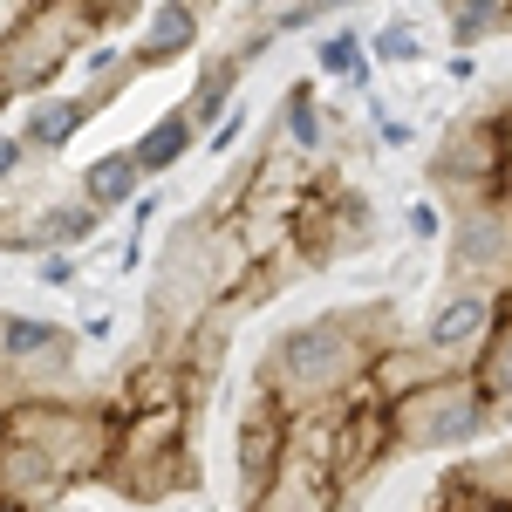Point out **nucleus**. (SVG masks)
I'll return each instance as SVG.
<instances>
[{"instance_id": "obj_14", "label": "nucleus", "mask_w": 512, "mask_h": 512, "mask_svg": "<svg viewBox=\"0 0 512 512\" xmlns=\"http://www.w3.org/2000/svg\"><path fill=\"white\" fill-rule=\"evenodd\" d=\"M431 376H444V362L417 335H390L383 349L369 355V369H362V383H369L376 403H396V396H410L417 383H431Z\"/></svg>"}, {"instance_id": "obj_4", "label": "nucleus", "mask_w": 512, "mask_h": 512, "mask_svg": "<svg viewBox=\"0 0 512 512\" xmlns=\"http://www.w3.org/2000/svg\"><path fill=\"white\" fill-rule=\"evenodd\" d=\"M506 178H512V144H506V117L499 110H472V117L444 123V137L431 151V185L451 212L478 205V198H499Z\"/></svg>"}, {"instance_id": "obj_21", "label": "nucleus", "mask_w": 512, "mask_h": 512, "mask_svg": "<svg viewBox=\"0 0 512 512\" xmlns=\"http://www.w3.org/2000/svg\"><path fill=\"white\" fill-rule=\"evenodd\" d=\"M451 485H465V492L492 499V506H512V437L492 444V451H478V458H465V465L451 472Z\"/></svg>"}, {"instance_id": "obj_1", "label": "nucleus", "mask_w": 512, "mask_h": 512, "mask_svg": "<svg viewBox=\"0 0 512 512\" xmlns=\"http://www.w3.org/2000/svg\"><path fill=\"white\" fill-rule=\"evenodd\" d=\"M396 335V308L390 301H349V308H328L308 315L294 328H280L274 342L253 362V390L280 403L287 417L294 410H315L328 396H349L369 369V355Z\"/></svg>"}, {"instance_id": "obj_20", "label": "nucleus", "mask_w": 512, "mask_h": 512, "mask_svg": "<svg viewBox=\"0 0 512 512\" xmlns=\"http://www.w3.org/2000/svg\"><path fill=\"white\" fill-rule=\"evenodd\" d=\"M472 383L485 390V403H492L499 417H512V315H499L492 342L478 349V362H472Z\"/></svg>"}, {"instance_id": "obj_6", "label": "nucleus", "mask_w": 512, "mask_h": 512, "mask_svg": "<svg viewBox=\"0 0 512 512\" xmlns=\"http://www.w3.org/2000/svg\"><path fill=\"white\" fill-rule=\"evenodd\" d=\"M76 355H82V335L69 321L0 308V362L21 376V396H69L82 383Z\"/></svg>"}, {"instance_id": "obj_10", "label": "nucleus", "mask_w": 512, "mask_h": 512, "mask_svg": "<svg viewBox=\"0 0 512 512\" xmlns=\"http://www.w3.org/2000/svg\"><path fill=\"white\" fill-rule=\"evenodd\" d=\"M342 485L328 478V465L301 458V451H280V465L253 492H246V512H342Z\"/></svg>"}, {"instance_id": "obj_11", "label": "nucleus", "mask_w": 512, "mask_h": 512, "mask_svg": "<svg viewBox=\"0 0 512 512\" xmlns=\"http://www.w3.org/2000/svg\"><path fill=\"white\" fill-rule=\"evenodd\" d=\"M69 492H76V485L55 472L48 458H35L28 444H7V437H0V506L7 512H62Z\"/></svg>"}, {"instance_id": "obj_3", "label": "nucleus", "mask_w": 512, "mask_h": 512, "mask_svg": "<svg viewBox=\"0 0 512 512\" xmlns=\"http://www.w3.org/2000/svg\"><path fill=\"white\" fill-rule=\"evenodd\" d=\"M383 417H390L396 458L403 451H472L485 437H499V410L485 403L472 369H444L431 383H417L410 396L383 403Z\"/></svg>"}, {"instance_id": "obj_8", "label": "nucleus", "mask_w": 512, "mask_h": 512, "mask_svg": "<svg viewBox=\"0 0 512 512\" xmlns=\"http://www.w3.org/2000/svg\"><path fill=\"white\" fill-rule=\"evenodd\" d=\"M390 458H396L390 417H383V403H376L369 383H362V390L349 396V410H342V424H335V444H328V472H335V485H342V499H355Z\"/></svg>"}, {"instance_id": "obj_9", "label": "nucleus", "mask_w": 512, "mask_h": 512, "mask_svg": "<svg viewBox=\"0 0 512 512\" xmlns=\"http://www.w3.org/2000/svg\"><path fill=\"white\" fill-rule=\"evenodd\" d=\"M96 117H103V103L89 89H41V96H28V110H21V144H28L35 164H55Z\"/></svg>"}, {"instance_id": "obj_19", "label": "nucleus", "mask_w": 512, "mask_h": 512, "mask_svg": "<svg viewBox=\"0 0 512 512\" xmlns=\"http://www.w3.org/2000/svg\"><path fill=\"white\" fill-rule=\"evenodd\" d=\"M103 226H110V212H96L82 192L48 198V205H41V233H48V246H69V253H82V246H96V239H103Z\"/></svg>"}, {"instance_id": "obj_31", "label": "nucleus", "mask_w": 512, "mask_h": 512, "mask_svg": "<svg viewBox=\"0 0 512 512\" xmlns=\"http://www.w3.org/2000/svg\"><path fill=\"white\" fill-rule=\"evenodd\" d=\"M178 7H192V14H198V21H205V28H212V21L226 14V0H178Z\"/></svg>"}, {"instance_id": "obj_29", "label": "nucleus", "mask_w": 512, "mask_h": 512, "mask_svg": "<svg viewBox=\"0 0 512 512\" xmlns=\"http://www.w3.org/2000/svg\"><path fill=\"white\" fill-rule=\"evenodd\" d=\"M76 335H82V342H110V335H117V321L96 308V315H82V321H76Z\"/></svg>"}, {"instance_id": "obj_23", "label": "nucleus", "mask_w": 512, "mask_h": 512, "mask_svg": "<svg viewBox=\"0 0 512 512\" xmlns=\"http://www.w3.org/2000/svg\"><path fill=\"white\" fill-rule=\"evenodd\" d=\"M349 7H355V0H280V7L253 14V21L280 41V35H308V28H321L328 14H349Z\"/></svg>"}, {"instance_id": "obj_28", "label": "nucleus", "mask_w": 512, "mask_h": 512, "mask_svg": "<svg viewBox=\"0 0 512 512\" xmlns=\"http://www.w3.org/2000/svg\"><path fill=\"white\" fill-rule=\"evenodd\" d=\"M431 512H512V506H492V499H478V492H465V485H437V506Z\"/></svg>"}, {"instance_id": "obj_25", "label": "nucleus", "mask_w": 512, "mask_h": 512, "mask_svg": "<svg viewBox=\"0 0 512 512\" xmlns=\"http://www.w3.org/2000/svg\"><path fill=\"white\" fill-rule=\"evenodd\" d=\"M246 137H253V110H246V103H233L226 117H219L212 130H205V144H198V151H205V158H233V151L246 144Z\"/></svg>"}, {"instance_id": "obj_12", "label": "nucleus", "mask_w": 512, "mask_h": 512, "mask_svg": "<svg viewBox=\"0 0 512 512\" xmlns=\"http://www.w3.org/2000/svg\"><path fill=\"white\" fill-rule=\"evenodd\" d=\"M280 451H287V410L267 403V396L253 390L246 396V410H239V431H233V465H239V485L253 492L260 478L280 465Z\"/></svg>"}, {"instance_id": "obj_26", "label": "nucleus", "mask_w": 512, "mask_h": 512, "mask_svg": "<svg viewBox=\"0 0 512 512\" xmlns=\"http://www.w3.org/2000/svg\"><path fill=\"white\" fill-rule=\"evenodd\" d=\"M444 226H451V205H444V198H410V212H403V233L417 239V246L444 239Z\"/></svg>"}, {"instance_id": "obj_24", "label": "nucleus", "mask_w": 512, "mask_h": 512, "mask_svg": "<svg viewBox=\"0 0 512 512\" xmlns=\"http://www.w3.org/2000/svg\"><path fill=\"white\" fill-rule=\"evenodd\" d=\"M35 280L48 287V294H76L82 287V253H69V246H41L35 253Z\"/></svg>"}, {"instance_id": "obj_2", "label": "nucleus", "mask_w": 512, "mask_h": 512, "mask_svg": "<svg viewBox=\"0 0 512 512\" xmlns=\"http://www.w3.org/2000/svg\"><path fill=\"white\" fill-rule=\"evenodd\" d=\"M0 437L7 444H28L35 458H48L69 485H103L110 472V451H117V410L89 390L69 396H21L0 410Z\"/></svg>"}, {"instance_id": "obj_18", "label": "nucleus", "mask_w": 512, "mask_h": 512, "mask_svg": "<svg viewBox=\"0 0 512 512\" xmlns=\"http://www.w3.org/2000/svg\"><path fill=\"white\" fill-rule=\"evenodd\" d=\"M315 82H342V89H369L376 82V62H369V35L362 28H321L315 41Z\"/></svg>"}, {"instance_id": "obj_5", "label": "nucleus", "mask_w": 512, "mask_h": 512, "mask_svg": "<svg viewBox=\"0 0 512 512\" xmlns=\"http://www.w3.org/2000/svg\"><path fill=\"white\" fill-rule=\"evenodd\" d=\"M444 287H478L512 301V198L458 205L444 226Z\"/></svg>"}, {"instance_id": "obj_30", "label": "nucleus", "mask_w": 512, "mask_h": 512, "mask_svg": "<svg viewBox=\"0 0 512 512\" xmlns=\"http://www.w3.org/2000/svg\"><path fill=\"white\" fill-rule=\"evenodd\" d=\"M444 76H451V82H472V76H478L472 48H458V55H451V62H444Z\"/></svg>"}, {"instance_id": "obj_22", "label": "nucleus", "mask_w": 512, "mask_h": 512, "mask_svg": "<svg viewBox=\"0 0 512 512\" xmlns=\"http://www.w3.org/2000/svg\"><path fill=\"white\" fill-rule=\"evenodd\" d=\"M369 62H383V69H417V62H424V28H417L410 14H390V21L369 35Z\"/></svg>"}, {"instance_id": "obj_13", "label": "nucleus", "mask_w": 512, "mask_h": 512, "mask_svg": "<svg viewBox=\"0 0 512 512\" xmlns=\"http://www.w3.org/2000/svg\"><path fill=\"white\" fill-rule=\"evenodd\" d=\"M198 41H205V21H198L192 7H178V0H158L151 14H144V35H137V69L151 76V69H171V62H185L198 55Z\"/></svg>"}, {"instance_id": "obj_17", "label": "nucleus", "mask_w": 512, "mask_h": 512, "mask_svg": "<svg viewBox=\"0 0 512 512\" xmlns=\"http://www.w3.org/2000/svg\"><path fill=\"white\" fill-rule=\"evenodd\" d=\"M76 192L96 205V212H130L137 198L151 192V178L137 171V158H130V144H117V151H96V158L82 164V178H76Z\"/></svg>"}, {"instance_id": "obj_15", "label": "nucleus", "mask_w": 512, "mask_h": 512, "mask_svg": "<svg viewBox=\"0 0 512 512\" xmlns=\"http://www.w3.org/2000/svg\"><path fill=\"white\" fill-rule=\"evenodd\" d=\"M267 137H280V144L301 151V158H321V151H328V103H321V82L315 76L287 82V96H280Z\"/></svg>"}, {"instance_id": "obj_16", "label": "nucleus", "mask_w": 512, "mask_h": 512, "mask_svg": "<svg viewBox=\"0 0 512 512\" xmlns=\"http://www.w3.org/2000/svg\"><path fill=\"white\" fill-rule=\"evenodd\" d=\"M198 144H205V137H198V123L185 117L178 103H171L158 123H144V130L130 137V158H137V171L158 185V178H171V171H178V164H192Z\"/></svg>"}, {"instance_id": "obj_7", "label": "nucleus", "mask_w": 512, "mask_h": 512, "mask_svg": "<svg viewBox=\"0 0 512 512\" xmlns=\"http://www.w3.org/2000/svg\"><path fill=\"white\" fill-rule=\"evenodd\" d=\"M499 315H506V301H499V294H478V287H444V294L431 301V315L417 321L410 335H417V342H424L444 369H472L478 349L492 342Z\"/></svg>"}, {"instance_id": "obj_27", "label": "nucleus", "mask_w": 512, "mask_h": 512, "mask_svg": "<svg viewBox=\"0 0 512 512\" xmlns=\"http://www.w3.org/2000/svg\"><path fill=\"white\" fill-rule=\"evenodd\" d=\"M28 164H35V158H28V144H21V130H0V192H14Z\"/></svg>"}]
</instances>
